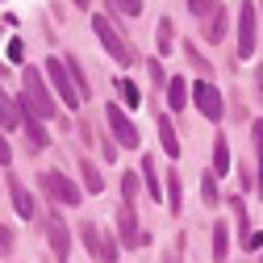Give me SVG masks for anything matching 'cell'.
Segmentation results:
<instances>
[{"mask_svg":"<svg viewBox=\"0 0 263 263\" xmlns=\"http://www.w3.org/2000/svg\"><path fill=\"white\" fill-rule=\"evenodd\" d=\"M9 251H13V230L0 226V255H9Z\"/></svg>","mask_w":263,"mask_h":263,"instance_id":"836d02e7","label":"cell"},{"mask_svg":"<svg viewBox=\"0 0 263 263\" xmlns=\"http://www.w3.org/2000/svg\"><path fill=\"white\" fill-rule=\"evenodd\" d=\"M192 105H196V113H201L205 121L221 125V117H226V96H221V88H217L213 80H196V84H192Z\"/></svg>","mask_w":263,"mask_h":263,"instance_id":"277c9868","label":"cell"},{"mask_svg":"<svg viewBox=\"0 0 263 263\" xmlns=\"http://www.w3.org/2000/svg\"><path fill=\"white\" fill-rule=\"evenodd\" d=\"M5 76H9V63H5V59H0V80H5Z\"/></svg>","mask_w":263,"mask_h":263,"instance_id":"d590c367","label":"cell"},{"mask_svg":"<svg viewBox=\"0 0 263 263\" xmlns=\"http://www.w3.org/2000/svg\"><path fill=\"white\" fill-rule=\"evenodd\" d=\"M163 92H167V109H172V113H180V109L192 101V88H188V80H180V76H172Z\"/></svg>","mask_w":263,"mask_h":263,"instance_id":"2e32d148","label":"cell"},{"mask_svg":"<svg viewBox=\"0 0 263 263\" xmlns=\"http://www.w3.org/2000/svg\"><path fill=\"white\" fill-rule=\"evenodd\" d=\"M138 184H142V180H138L134 172H125V176H121V201L138 205Z\"/></svg>","mask_w":263,"mask_h":263,"instance_id":"d4e9b609","label":"cell"},{"mask_svg":"<svg viewBox=\"0 0 263 263\" xmlns=\"http://www.w3.org/2000/svg\"><path fill=\"white\" fill-rule=\"evenodd\" d=\"M230 172V138H226V129H217V138H213V176H226Z\"/></svg>","mask_w":263,"mask_h":263,"instance_id":"ac0fdd59","label":"cell"},{"mask_svg":"<svg viewBox=\"0 0 263 263\" xmlns=\"http://www.w3.org/2000/svg\"><path fill=\"white\" fill-rule=\"evenodd\" d=\"M17 105H21V101H17ZM21 134H25V142L34 146V151H46V146H50V129H46V121H42L34 109H25V105H21Z\"/></svg>","mask_w":263,"mask_h":263,"instance_id":"30bf717a","label":"cell"},{"mask_svg":"<svg viewBox=\"0 0 263 263\" xmlns=\"http://www.w3.org/2000/svg\"><path fill=\"white\" fill-rule=\"evenodd\" d=\"M117 242L121 247H146V230L138 221V205H129V201L117 205Z\"/></svg>","mask_w":263,"mask_h":263,"instance_id":"ba28073f","label":"cell"},{"mask_svg":"<svg viewBox=\"0 0 263 263\" xmlns=\"http://www.w3.org/2000/svg\"><path fill=\"white\" fill-rule=\"evenodd\" d=\"M0 129H21V105L5 84H0Z\"/></svg>","mask_w":263,"mask_h":263,"instance_id":"5bb4252c","label":"cell"},{"mask_svg":"<svg viewBox=\"0 0 263 263\" xmlns=\"http://www.w3.org/2000/svg\"><path fill=\"white\" fill-rule=\"evenodd\" d=\"M255 88H259V101H263V63H259V71H255Z\"/></svg>","mask_w":263,"mask_h":263,"instance_id":"e575fe53","label":"cell"},{"mask_svg":"<svg viewBox=\"0 0 263 263\" xmlns=\"http://www.w3.org/2000/svg\"><path fill=\"white\" fill-rule=\"evenodd\" d=\"M209 230H213V263H226V255H230V226L217 217Z\"/></svg>","mask_w":263,"mask_h":263,"instance_id":"d6986e66","label":"cell"},{"mask_svg":"<svg viewBox=\"0 0 263 263\" xmlns=\"http://www.w3.org/2000/svg\"><path fill=\"white\" fill-rule=\"evenodd\" d=\"M184 59L192 63V71H196V76H201V80H209V76H213V63H209V59H205L201 50H196L192 42H184Z\"/></svg>","mask_w":263,"mask_h":263,"instance_id":"44dd1931","label":"cell"},{"mask_svg":"<svg viewBox=\"0 0 263 263\" xmlns=\"http://www.w3.org/2000/svg\"><path fill=\"white\" fill-rule=\"evenodd\" d=\"M92 29H96V38H101V46L109 50L113 63H121V67H134V46L121 38V29H117V21H113L109 13H92Z\"/></svg>","mask_w":263,"mask_h":263,"instance_id":"3957f363","label":"cell"},{"mask_svg":"<svg viewBox=\"0 0 263 263\" xmlns=\"http://www.w3.org/2000/svg\"><path fill=\"white\" fill-rule=\"evenodd\" d=\"M259 263H263V255H259Z\"/></svg>","mask_w":263,"mask_h":263,"instance_id":"74e56055","label":"cell"},{"mask_svg":"<svg viewBox=\"0 0 263 263\" xmlns=\"http://www.w3.org/2000/svg\"><path fill=\"white\" fill-rule=\"evenodd\" d=\"M251 146H255V196L263 201V117L251 125Z\"/></svg>","mask_w":263,"mask_h":263,"instance_id":"9a60e30c","label":"cell"},{"mask_svg":"<svg viewBox=\"0 0 263 263\" xmlns=\"http://www.w3.org/2000/svg\"><path fill=\"white\" fill-rule=\"evenodd\" d=\"M105 117H109V129H113V142H117L121 151H138V146H142L138 125L121 113V105H117V101H113V105H105Z\"/></svg>","mask_w":263,"mask_h":263,"instance_id":"52a82bcc","label":"cell"},{"mask_svg":"<svg viewBox=\"0 0 263 263\" xmlns=\"http://www.w3.org/2000/svg\"><path fill=\"white\" fill-rule=\"evenodd\" d=\"M9 63H25V42H21V38L9 42Z\"/></svg>","mask_w":263,"mask_h":263,"instance_id":"1f68e13d","label":"cell"},{"mask_svg":"<svg viewBox=\"0 0 263 263\" xmlns=\"http://www.w3.org/2000/svg\"><path fill=\"white\" fill-rule=\"evenodd\" d=\"M117 92H121V105H129V109H134V105L142 101V92H138L134 84H129L125 76H117Z\"/></svg>","mask_w":263,"mask_h":263,"instance_id":"484cf974","label":"cell"},{"mask_svg":"<svg viewBox=\"0 0 263 263\" xmlns=\"http://www.w3.org/2000/svg\"><path fill=\"white\" fill-rule=\"evenodd\" d=\"M226 34H230V17H226V5H213V13L205 17V34H201V38H205L209 46H217Z\"/></svg>","mask_w":263,"mask_h":263,"instance_id":"4fadbf2b","label":"cell"},{"mask_svg":"<svg viewBox=\"0 0 263 263\" xmlns=\"http://www.w3.org/2000/svg\"><path fill=\"white\" fill-rule=\"evenodd\" d=\"M38 184H42V192L50 196V205H59V209H71V205H80V201H84L80 184H71L63 172H42V176H38Z\"/></svg>","mask_w":263,"mask_h":263,"instance_id":"5b68a950","label":"cell"},{"mask_svg":"<svg viewBox=\"0 0 263 263\" xmlns=\"http://www.w3.org/2000/svg\"><path fill=\"white\" fill-rule=\"evenodd\" d=\"M63 59H67V71H71V80H76L80 96L88 101V96H92V88H88V80H84V71H80V59H76V54H63Z\"/></svg>","mask_w":263,"mask_h":263,"instance_id":"cb8c5ba5","label":"cell"},{"mask_svg":"<svg viewBox=\"0 0 263 263\" xmlns=\"http://www.w3.org/2000/svg\"><path fill=\"white\" fill-rule=\"evenodd\" d=\"M180 192H184V188H180V176L172 172V176H167V209H172V213H180V209H184V201H180Z\"/></svg>","mask_w":263,"mask_h":263,"instance_id":"4316f807","label":"cell"},{"mask_svg":"<svg viewBox=\"0 0 263 263\" xmlns=\"http://www.w3.org/2000/svg\"><path fill=\"white\" fill-rule=\"evenodd\" d=\"M259 9H255V0H242V9H238V59H251L255 46H259Z\"/></svg>","mask_w":263,"mask_h":263,"instance_id":"8992f818","label":"cell"},{"mask_svg":"<svg viewBox=\"0 0 263 263\" xmlns=\"http://www.w3.org/2000/svg\"><path fill=\"white\" fill-rule=\"evenodd\" d=\"M42 230H46V242H50L54 259H59V263H67V255H71V230H67V221H63L59 205H50V213H46Z\"/></svg>","mask_w":263,"mask_h":263,"instance_id":"9c48e42d","label":"cell"},{"mask_svg":"<svg viewBox=\"0 0 263 263\" xmlns=\"http://www.w3.org/2000/svg\"><path fill=\"white\" fill-rule=\"evenodd\" d=\"M146 71H151V88L159 92V88H167V71H163V59H151L146 63Z\"/></svg>","mask_w":263,"mask_h":263,"instance_id":"83f0119b","label":"cell"},{"mask_svg":"<svg viewBox=\"0 0 263 263\" xmlns=\"http://www.w3.org/2000/svg\"><path fill=\"white\" fill-rule=\"evenodd\" d=\"M96 263H117V230H101V259Z\"/></svg>","mask_w":263,"mask_h":263,"instance_id":"603a6c76","label":"cell"},{"mask_svg":"<svg viewBox=\"0 0 263 263\" xmlns=\"http://www.w3.org/2000/svg\"><path fill=\"white\" fill-rule=\"evenodd\" d=\"M80 180H84V188H88V196H96V192L105 188V180H101V172H96V163H92L88 155L80 159Z\"/></svg>","mask_w":263,"mask_h":263,"instance_id":"ffe728a7","label":"cell"},{"mask_svg":"<svg viewBox=\"0 0 263 263\" xmlns=\"http://www.w3.org/2000/svg\"><path fill=\"white\" fill-rule=\"evenodd\" d=\"M259 17H263V0H259Z\"/></svg>","mask_w":263,"mask_h":263,"instance_id":"8d00e7d4","label":"cell"},{"mask_svg":"<svg viewBox=\"0 0 263 263\" xmlns=\"http://www.w3.org/2000/svg\"><path fill=\"white\" fill-rule=\"evenodd\" d=\"M155 129H159V142L167 159H180V134H176V121L167 113H155Z\"/></svg>","mask_w":263,"mask_h":263,"instance_id":"8fae6325","label":"cell"},{"mask_svg":"<svg viewBox=\"0 0 263 263\" xmlns=\"http://www.w3.org/2000/svg\"><path fill=\"white\" fill-rule=\"evenodd\" d=\"M142 184H146V196L151 201H163V180L155 172V155H142Z\"/></svg>","mask_w":263,"mask_h":263,"instance_id":"e0dca14e","label":"cell"},{"mask_svg":"<svg viewBox=\"0 0 263 263\" xmlns=\"http://www.w3.org/2000/svg\"><path fill=\"white\" fill-rule=\"evenodd\" d=\"M201 201H205L209 209H217V205H221V188H217V176H213V172H205V176H201Z\"/></svg>","mask_w":263,"mask_h":263,"instance_id":"7402d4cb","label":"cell"},{"mask_svg":"<svg viewBox=\"0 0 263 263\" xmlns=\"http://www.w3.org/2000/svg\"><path fill=\"white\" fill-rule=\"evenodd\" d=\"M42 71H46V80H50V92H54V101H59L63 109H67V113H80L84 96H80V88H76V80H71V71H67V59L50 54Z\"/></svg>","mask_w":263,"mask_h":263,"instance_id":"7a4b0ae2","label":"cell"},{"mask_svg":"<svg viewBox=\"0 0 263 263\" xmlns=\"http://www.w3.org/2000/svg\"><path fill=\"white\" fill-rule=\"evenodd\" d=\"M172 50V17H159V54Z\"/></svg>","mask_w":263,"mask_h":263,"instance_id":"f1b7e54d","label":"cell"},{"mask_svg":"<svg viewBox=\"0 0 263 263\" xmlns=\"http://www.w3.org/2000/svg\"><path fill=\"white\" fill-rule=\"evenodd\" d=\"M9 201H13V209L21 213V221H29V217H38V205H34V196L25 192V184H21L17 176H9Z\"/></svg>","mask_w":263,"mask_h":263,"instance_id":"7c38bea8","label":"cell"},{"mask_svg":"<svg viewBox=\"0 0 263 263\" xmlns=\"http://www.w3.org/2000/svg\"><path fill=\"white\" fill-rule=\"evenodd\" d=\"M21 105L25 109H34L42 121H50V117H59V101H54V92L46 88V71H38V67H21Z\"/></svg>","mask_w":263,"mask_h":263,"instance_id":"6da1fadb","label":"cell"},{"mask_svg":"<svg viewBox=\"0 0 263 263\" xmlns=\"http://www.w3.org/2000/svg\"><path fill=\"white\" fill-rule=\"evenodd\" d=\"M188 13L192 17H209L213 13V0H188Z\"/></svg>","mask_w":263,"mask_h":263,"instance_id":"4dcf8cb0","label":"cell"},{"mask_svg":"<svg viewBox=\"0 0 263 263\" xmlns=\"http://www.w3.org/2000/svg\"><path fill=\"white\" fill-rule=\"evenodd\" d=\"M113 5L121 9V17H138L142 13V0H113Z\"/></svg>","mask_w":263,"mask_h":263,"instance_id":"f546056e","label":"cell"},{"mask_svg":"<svg viewBox=\"0 0 263 263\" xmlns=\"http://www.w3.org/2000/svg\"><path fill=\"white\" fill-rule=\"evenodd\" d=\"M9 163H13V146L5 138V129H0V167H9Z\"/></svg>","mask_w":263,"mask_h":263,"instance_id":"d6a6232c","label":"cell"}]
</instances>
